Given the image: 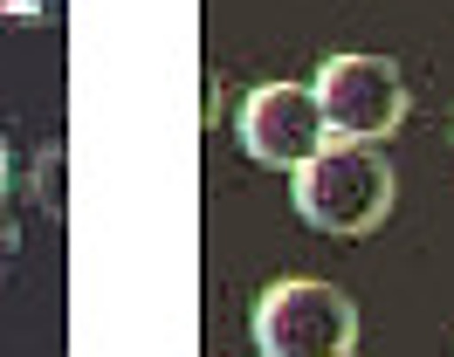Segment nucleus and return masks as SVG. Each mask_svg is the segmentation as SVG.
Returning a JSON list of instances; mask_svg holds the SVG:
<instances>
[{
	"label": "nucleus",
	"mask_w": 454,
	"mask_h": 357,
	"mask_svg": "<svg viewBox=\"0 0 454 357\" xmlns=\"http://www.w3.org/2000/svg\"><path fill=\"white\" fill-rule=\"evenodd\" d=\"M296 213L331 241H358L393 213V165L379 144H324L296 165Z\"/></svg>",
	"instance_id": "obj_1"
},
{
	"label": "nucleus",
	"mask_w": 454,
	"mask_h": 357,
	"mask_svg": "<svg viewBox=\"0 0 454 357\" xmlns=\"http://www.w3.org/2000/svg\"><path fill=\"white\" fill-rule=\"evenodd\" d=\"M255 351L262 357H351L358 351V302L331 282L289 275L255 302Z\"/></svg>",
	"instance_id": "obj_2"
},
{
	"label": "nucleus",
	"mask_w": 454,
	"mask_h": 357,
	"mask_svg": "<svg viewBox=\"0 0 454 357\" xmlns=\"http://www.w3.org/2000/svg\"><path fill=\"white\" fill-rule=\"evenodd\" d=\"M310 97L338 144H386L406 124V76L386 55H331L317 69Z\"/></svg>",
	"instance_id": "obj_3"
},
{
	"label": "nucleus",
	"mask_w": 454,
	"mask_h": 357,
	"mask_svg": "<svg viewBox=\"0 0 454 357\" xmlns=\"http://www.w3.org/2000/svg\"><path fill=\"white\" fill-rule=\"evenodd\" d=\"M234 131H241V151L255 165H276V172H296V165H310L324 151V110H317L310 82H262L248 89V104L234 117Z\"/></svg>",
	"instance_id": "obj_4"
},
{
	"label": "nucleus",
	"mask_w": 454,
	"mask_h": 357,
	"mask_svg": "<svg viewBox=\"0 0 454 357\" xmlns=\"http://www.w3.org/2000/svg\"><path fill=\"white\" fill-rule=\"evenodd\" d=\"M0 186H7V144H0Z\"/></svg>",
	"instance_id": "obj_5"
}]
</instances>
